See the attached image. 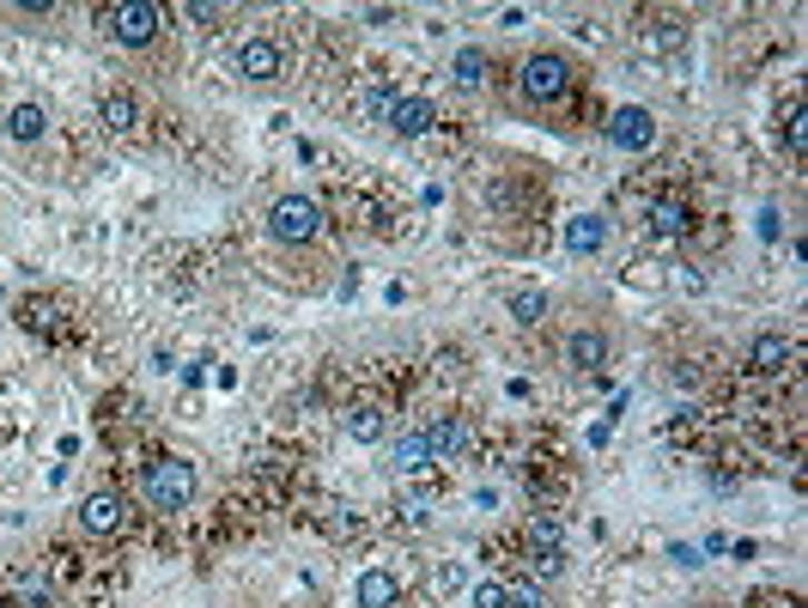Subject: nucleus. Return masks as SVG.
Wrapping results in <instances>:
<instances>
[{"label": "nucleus", "mask_w": 808, "mask_h": 608, "mask_svg": "<svg viewBox=\"0 0 808 608\" xmlns=\"http://www.w3.org/2000/svg\"><path fill=\"white\" fill-rule=\"evenodd\" d=\"M140 494H147L152 511H189L194 494H201V475H194V462L164 457V462H152V469L140 475Z\"/></svg>", "instance_id": "nucleus-1"}, {"label": "nucleus", "mask_w": 808, "mask_h": 608, "mask_svg": "<svg viewBox=\"0 0 808 608\" xmlns=\"http://www.w3.org/2000/svg\"><path fill=\"white\" fill-rule=\"evenodd\" d=\"M571 80H578V68H571V56H559V49H536V56H523V68H517V92L529 103L566 98Z\"/></svg>", "instance_id": "nucleus-2"}, {"label": "nucleus", "mask_w": 808, "mask_h": 608, "mask_svg": "<svg viewBox=\"0 0 808 608\" xmlns=\"http://www.w3.org/2000/svg\"><path fill=\"white\" fill-rule=\"evenodd\" d=\"M268 238L286 243V250H305V243L322 238V207L310 196H280L268 207Z\"/></svg>", "instance_id": "nucleus-3"}, {"label": "nucleus", "mask_w": 808, "mask_h": 608, "mask_svg": "<svg viewBox=\"0 0 808 608\" xmlns=\"http://www.w3.org/2000/svg\"><path fill=\"white\" fill-rule=\"evenodd\" d=\"M103 24L122 49H147L164 31V7L159 0H116V7H103Z\"/></svg>", "instance_id": "nucleus-4"}, {"label": "nucleus", "mask_w": 808, "mask_h": 608, "mask_svg": "<svg viewBox=\"0 0 808 608\" xmlns=\"http://www.w3.org/2000/svg\"><path fill=\"white\" fill-rule=\"evenodd\" d=\"M608 140H615L620 152H650L657 147V116H650L645 103H620V110L608 116Z\"/></svg>", "instance_id": "nucleus-5"}, {"label": "nucleus", "mask_w": 808, "mask_h": 608, "mask_svg": "<svg viewBox=\"0 0 808 608\" xmlns=\"http://www.w3.org/2000/svg\"><path fill=\"white\" fill-rule=\"evenodd\" d=\"M238 73L250 86H273L286 73V49L273 43V37H243L238 43Z\"/></svg>", "instance_id": "nucleus-6"}, {"label": "nucleus", "mask_w": 808, "mask_h": 608, "mask_svg": "<svg viewBox=\"0 0 808 608\" xmlns=\"http://www.w3.org/2000/svg\"><path fill=\"white\" fill-rule=\"evenodd\" d=\"M432 122H438L432 98H396V110H389V128H396L401 140H420V134H432Z\"/></svg>", "instance_id": "nucleus-7"}, {"label": "nucleus", "mask_w": 808, "mask_h": 608, "mask_svg": "<svg viewBox=\"0 0 808 608\" xmlns=\"http://www.w3.org/2000/svg\"><path fill=\"white\" fill-rule=\"evenodd\" d=\"M347 438H353V445H383L389 438V408L383 402H353L347 408Z\"/></svg>", "instance_id": "nucleus-8"}, {"label": "nucleus", "mask_w": 808, "mask_h": 608, "mask_svg": "<svg viewBox=\"0 0 808 608\" xmlns=\"http://www.w3.org/2000/svg\"><path fill=\"white\" fill-rule=\"evenodd\" d=\"M566 250H571V256H602V250H608V219H602V213L566 219Z\"/></svg>", "instance_id": "nucleus-9"}, {"label": "nucleus", "mask_w": 808, "mask_h": 608, "mask_svg": "<svg viewBox=\"0 0 808 608\" xmlns=\"http://www.w3.org/2000/svg\"><path fill=\"white\" fill-rule=\"evenodd\" d=\"M790 366V341L778 329H766V335H754V347H748V371H760V378H778V371Z\"/></svg>", "instance_id": "nucleus-10"}, {"label": "nucleus", "mask_w": 808, "mask_h": 608, "mask_svg": "<svg viewBox=\"0 0 808 608\" xmlns=\"http://www.w3.org/2000/svg\"><path fill=\"white\" fill-rule=\"evenodd\" d=\"M80 529H86V536H116V529H122V499H116V494H86Z\"/></svg>", "instance_id": "nucleus-11"}, {"label": "nucleus", "mask_w": 808, "mask_h": 608, "mask_svg": "<svg viewBox=\"0 0 808 608\" xmlns=\"http://www.w3.org/2000/svg\"><path fill=\"white\" fill-rule=\"evenodd\" d=\"M487 68H492V56H487L480 43L456 49V61H450V86H456V92H480V86H487Z\"/></svg>", "instance_id": "nucleus-12"}, {"label": "nucleus", "mask_w": 808, "mask_h": 608, "mask_svg": "<svg viewBox=\"0 0 808 608\" xmlns=\"http://www.w3.org/2000/svg\"><path fill=\"white\" fill-rule=\"evenodd\" d=\"M98 122L110 128V134H134L140 128V98L134 92H103L98 98Z\"/></svg>", "instance_id": "nucleus-13"}, {"label": "nucleus", "mask_w": 808, "mask_h": 608, "mask_svg": "<svg viewBox=\"0 0 808 608\" xmlns=\"http://www.w3.org/2000/svg\"><path fill=\"white\" fill-rule=\"evenodd\" d=\"M566 359H571V371H602L608 366V335L602 329H578L566 341Z\"/></svg>", "instance_id": "nucleus-14"}, {"label": "nucleus", "mask_w": 808, "mask_h": 608, "mask_svg": "<svg viewBox=\"0 0 808 608\" xmlns=\"http://www.w3.org/2000/svg\"><path fill=\"white\" fill-rule=\"evenodd\" d=\"M389 469H396V475L432 469V445H426V432H401L396 445H389Z\"/></svg>", "instance_id": "nucleus-15"}, {"label": "nucleus", "mask_w": 808, "mask_h": 608, "mask_svg": "<svg viewBox=\"0 0 808 608\" xmlns=\"http://www.w3.org/2000/svg\"><path fill=\"white\" fill-rule=\"evenodd\" d=\"M7 134L19 140V147L43 140L49 134V110H43V103H12V110H7Z\"/></svg>", "instance_id": "nucleus-16"}, {"label": "nucleus", "mask_w": 808, "mask_h": 608, "mask_svg": "<svg viewBox=\"0 0 808 608\" xmlns=\"http://www.w3.org/2000/svg\"><path fill=\"white\" fill-rule=\"evenodd\" d=\"M420 432H426V445H432V462H445V457H456V450L468 445V432H462L456 413H438L432 426H420Z\"/></svg>", "instance_id": "nucleus-17"}, {"label": "nucleus", "mask_w": 808, "mask_h": 608, "mask_svg": "<svg viewBox=\"0 0 808 608\" xmlns=\"http://www.w3.org/2000/svg\"><path fill=\"white\" fill-rule=\"evenodd\" d=\"M359 608H396V597H401V585L383 572V566H371V572H359Z\"/></svg>", "instance_id": "nucleus-18"}, {"label": "nucleus", "mask_w": 808, "mask_h": 608, "mask_svg": "<svg viewBox=\"0 0 808 608\" xmlns=\"http://www.w3.org/2000/svg\"><path fill=\"white\" fill-rule=\"evenodd\" d=\"M687 226H694V213H687V201H657V207H650V231H657L662 243L687 238Z\"/></svg>", "instance_id": "nucleus-19"}, {"label": "nucleus", "mask_w": 808, "mask_h": 608, "mask_svg": "<svg viewBox=\"0 0 808 608\" xmlns=\"http://www.w3.org/2000/svg\"><path fill=\"white\" fill-rule=\"evenodd\" d=\"M19 602L24 608H49L56 602V585H49L43 572H19Z\"/></svg>", "instance_id": "nucleus-20"}, {"label": "nucleus", "mask_w": 808, "mask_h": 608, "mask_svg": "<svg viewBox=\"0 0 808 608\" xmlns=\"http://www.w3.org/2000/svg\"><path fill=\"white\" fill-rule=\"evenodd\" d=\"M511 317L523 322V329H529V322H541L547 317V292H529V287L511 292Z\"/></svg>", "instance_id": "nucleus-21"}, {"label": "nucleus", "mask_w": 808, "mask_h": 608, "mask_svg": "<svg viewBox=\"0 0 808 608\" xmlns=\"http://www.w3.org/2000/svg\"><path fill=\"white\" fill-rule=\"evenodd\" d=\"M529 541H536L541 554H559V541H566V529H559V517H536V524H529Z\"/></svg>", "instance_id": "nucleus-22"}, {"label": "nucleus", "mask_w": 808, "mask_h": 608, "mask_svg": "<svg viewBox=\"0 0 808 608\" xmlns=\"http://www.w3.org/2000/svg\"><path fill=\"white\" fill-rule=\"evenodd\" d=\"M389 110H396V92H389V86H377V92L365 98V122H389Z\"/></svg>", "instance_id": "nucleus-23"}, {"label": "nucleus", "mask_w": 808, "mask_h": 608, "mask_svg": "<svg viewBox=\"0 0 808 608\" xmlns=\"http://www.w3.org/2000/svg\"><path fill=\"white\" fill-rule=\"evenodd\" d=\"M785 140H790V152L802 159V147H808V128H802V103H790V122H785Z\"/></svg>", "instance_id": "nucleus-24"}, {"label": "nucleus", "mask_w": 808, "mask_h": 608, "mask_svg": "<svg viewBox=\"0 0 808 608\" xmlns=\"http://www.w3.org/2000/svg\"><path fill=\"white\" fill-rule=\"evenodd\" d=\"M681 43H687L681 24H662V31H650V37H645V49H681Z\"/></svg>", "instance_id": "nucleus-25"}, {"label": "nucleus", "mask_w": 808, "mask_h": 608, "mask_svg": "<svg viewBox=\"0 0 808 608\" xmlns=\"http://www.w3.org/2000/svg\"><path fill=\"white\" fill-rule=\"evenodd\" d=\"M499 608H541V590H529V585H511L505 590V602Z\"/></svg>", "instance_id": "nucleus-26"}, {"label": "nucleus", "mask_w": 808, "mask_h": 608, "mask_svg": "<svg viewBox=\"0 0 808 608\" xmlns=\"http://www.w3.org/2000/svg\"><path fill=\"white\" fill-rule=\"evenodd\" d=\"M778 231H785V213H778V207H760V238H778Z\"/></svg>", "instance_id": "nucleus-27"}, {"label": "nucleus", "mask_w": 808, "mask_h": 608, "mask_svg": "<svg viewBox=\"0 0 808 608\" xmlns=\"http://www.w3.org/2000/svg\"><path fill=\"white\" fill-rule=\"evenodd\" d=\"M505 602V585H475V608H499Z\"/></svg>", "instance_id": "nucleus-28"}]
</instances>
